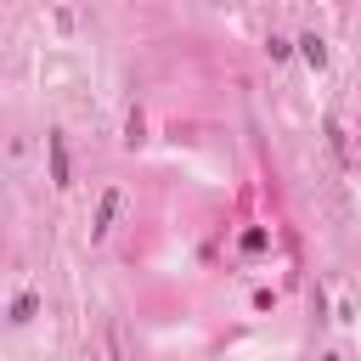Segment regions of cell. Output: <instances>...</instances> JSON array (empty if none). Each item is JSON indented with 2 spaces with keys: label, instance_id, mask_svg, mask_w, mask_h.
<instances>
[{
  "label": "cell",
  "instance_id": "6da1fadb",
  "mask_svg": "<svg viewBox=\"0 0 361 361\" xmlns=\"http://www.w3.org/2000/svg\"><path fill=\"white\" fill-rule=\"evenodd\" d=\"M45 152H51V180L68 186V180H73V164H68V141H62V130L45 135Z\"/></svg>",
  "mask_w": 361,
  "mask_h": 361
},
{
  "label": "cell",
  "instance_id": "7a4b0ae2",
  "mask_svg": "<svg viewBox=\"0 0 361 361\" xmlns=\"http://www.w3.org/2000/svg\"><path fill=\"white\" fill-rule=\"evenodd\" d=\"M113 214H118V192L107 186V192H102V203H96V226H90V237H107V226H113Z\"/></svg>",
  "mask_w": 361,
  "mask_h": 361
},
{
  "label": "cell",
  "instance_id": "3957f363",
  "mask_svg": "<svg viewBox=\"0 0 361 361\" xmlns=\"http://www.w3.org/2000/svg\"><path fill=\"white\" fill-rule=\"evenodd\" d=\"M299 51H305V62H310V68H327V45H322V34H305V39H299Z\"/></svg>",
  "mask_w": 361,
  "mask_h": 361
},
{
  "label": "cell",
  "instance_id": "277c9868",
  "mask_svg": "<svg viewBox=\"0 0 361 361\" xmlns=\"http://www.w3.org/2000/svg\"><path fill=\"white\" fill-rule=\"evenodd\" d=\"M28 316H34V293H17L11 299V322H28Z\"/></svg>",
  "mask_w": 361,
  "mask_h": 361
},
{
  "label": "cell",
  "instance_id": "5b68a950",
  "mask_svg": "<svg viewBox=\"0 0 361 361\" xmlns=\"http://www.w3.org/2000/svg\"><path fill=\"white\" fill-rule=\"evenodd\" d=\"M124 141H130V147L141 141V113H135V107H130V118H124Z\"/></svg>",
  "mask_w": 361,
  "mask_h": 361
},
{
  "label": "cell",
  "instance_id": "8992f818",
  "mask_svg": "<svg viewBox=\"0 0 361 361\" xmlns=\"http://www.w3.org/2000/svg\"><path fill=\"white\" fill-rule=\"evenodd\" d=\"M322 361H338V355H322Z\"/></svg>",
  "mask_w": 361,
  "mask_h": 361
}]
</instances>
